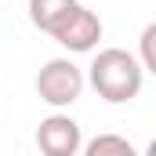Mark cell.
Here are the masks:
<instances>
[{
    "instance_id": "1",
    "label": "cell",
    "mask_w": 156,
    "mask_h": 156,
    "mask_svg": "<svg viewBox=\"0 0 156 156\" xmlns=\"http://www.w3.org/2000/svg\"><path fill=\"white\" fill-rule=\"evenodd\" d=\"M87 80L91 87L98 91V98H105L109 105H123V102H134L142 94V83H145V69L142 62L123 51V47H105L94 55V62L87 66Z\"/></svg>"
},
{
    "instance_id": "2",
    "label": "cell",
    "mask_w": 156,
    "mask_h": 156,
    "mask_svg": "<svg viewBox=\"0 0 156 156\" xmlns=\"http://www.w3.org/2000/svg\"><path fill=\"white\" fill-rule=\"evenodd\" d=\"M83 69L69 58H47L37 73V94L40 102H47L51 109H69L73 102H80L83 94Z\"/></svg>"
},
{
    "instance_id": "3",
    "label": "cell",
    "mask_w": 156,
    "mask_h": 156,
    "mask_svg": "<svg viewBox=\"0 0 156 156\" xmlns=\"http://www.w3.org/2000/svg\"><path fill=\"white\" fill-rule=\"evenodd\" d=\"M51 37L58 40L66 51H73V55H87V51H94L98 40H102V18H98L91 7L76 4V7L55 26Z\"/></svg>"
},
{
    "instance_id": "4",
    "label": "cell",
    "mask_w": 156,
    "mask_h": 156,
    "mask_svg": "<svg viewBox=\"0 0 156 156\" xmlns=\"http://www.w3.org/2000/svg\"><path fill=\"white\" fill-rule=\"evenodd\" d=\"M37 145L44 156H76L83 145V134H80V123L69 113H51V116L40 120L37 127Z\"/></svg>"
},
{
    "instance_id": "5",
    "label": "cell",
    "mask_w": 156,
    "mask_h": 156,
    "mask_svg": "<svg viewBox=\"0 0 156 156\" xmlns=\"http://www.w3.org/2000/svg\"><path fill=\"white\" fill-rule=\"evenodd\" d=\"M80 0H29V22L37 26L40 33H55V26L76 7Z\"/></svg>"
},
{
    "instance_id": "6",
    "label": "cell",
    "mask_w": 156,
    "mask_h": 156,
    "mask_svg": "<svg viewBox=\"0 0 156 156\" xmlns=\"http://www.w3.org/2000/svg\"><path fill=\"white\" fill-rule=\"evenodd\" d=\"M80 149L87 156H134V145L127 138H120V134H98V138H91Z\"/></svg>"
},
{
    "instance_id": "7",
    "label": "cell",
    "mask_w": 156,
    "mask_h": 156,
    "mask_svg": "<svg viewBox=\"0 0 156 156\" xmlns=\"http://www.w3.org/2000/svg\"><path fill=\"white\" fill-rule=\"evenodd\" d=\"M138 44H142V69L145 73H156V22H149L142 29Z\"/></svg>"
}]
</instances>
